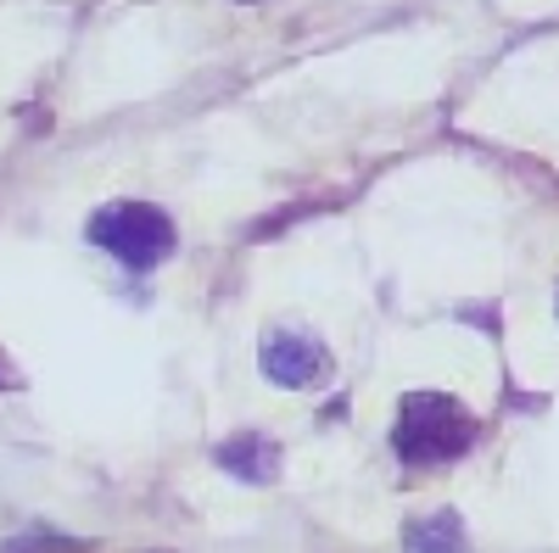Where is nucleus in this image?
I'll list each match as a JSON object with an SVG mask.
<instances>
[{
	"mask_svg": "<svg viewBox=\"0 0 559 553\" xmlns=\"http://www.w3.org/2000/svg\"><path fill=\"white\" fill-rule=\"evenodd\" d=\"M392 447L408 470H437V465H453V458H464L476 447V420L448 392H408L397 402Z\"/></svg>",
	"mask_w": 559,
	"mask_h": 553,
	"instance_id": "1",
	"label": "nucleus"
},
{
	"mask_svg": "<svg viewBox=\"0 0 559 553\" xmlns=\"http://www.w3.org/2000/svg\"><path fill=\"white\" fill-rule=\"evenodd\" d=\"M90 241L102 252H112L118 263L129 268H157L163 257H174V218L163 207H146V202H112L90 218Z\"/></svg>",
	"mask_w": 559,
	"mask_h": 553,
	"instance_id": "2",
	"label": "nucleus"
},
{
	"mask_svg": "<svg viewBox=\"0 0 559 553\" xmlns=\"http://www.w3.org/2000/svg\"><path fill=\"white\" fill-rule=\"evenodd\" d=\"M258 369H263V375H269L274 386L302 392V386H319L324 375H331V352H324V341H319V336H308V330H286V325H274V330H263Z\"/></svg>",
	"mask_w": 559,
	"mask_h": 553,
	"instance_id": "3",
	"label": "nucleus"
},
{
	"mask_svg": "<svg viewBox=\"0 0 559 553\" xmlns=\"http://www.w3.org/2000/svg\"><path fill=\"white\" fill-rule=\"evenodd\" d=\"M218 465L229 470V476H241V481H258V486H269L274 476H280V447L269 442V436H258V431H241L236 442H218Z\"/></svg>",
	"mask_w": 559,
	"mask_h": 553,
	"instance_id": "4",
	"label": "nucleus"
},
{
	"mask_svg": "<svg viewBox=\"0 0 559 553\" xmlns=\"http://www.w3.org/2000/svg\"><path fill=\"white\" fill-rule=\"evenodd\" d=\"M403 553H464V526L453 509L437 515H414L403 526Z\"/></svg>",
	"mask_w": 559,
	"mask_h": 553,
	"instance_id": "5",
	"label": "nucleus"
},
{
	"mask_svg": "<svg viewBox=\"0 0 559 553\" xmlns=\"http://www.w3.org/2000/svg\"><path fill=\"white\" fill-rule=\"evenodd\" d=\"M12 386H17V375H12L7 363H0V392H12Z\"/></svg>",
	"mask_w": 559,
	"mask_h": 553,
	"instance_id": "6",
	"label": "nucleus"
}]
</instances>
